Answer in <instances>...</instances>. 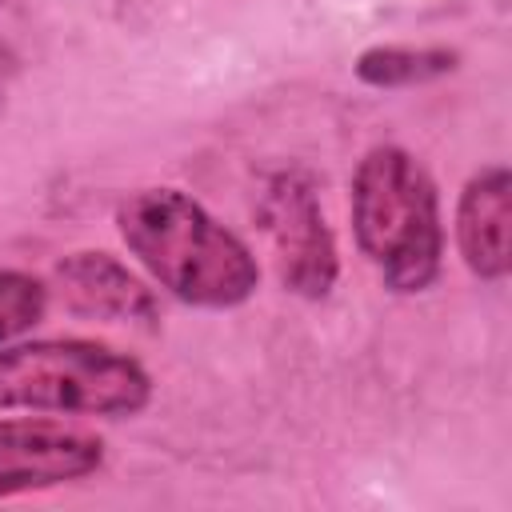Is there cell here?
I'll return each instance as SVG.
<instances>
[{"label": "cell", "instance_id": "cell-3", "mask_svg": "<svg viewBox=\"0 0 512 512\" xmlns=\"http://www.w3.org/2000/svg\"><path fill=\"white\" fill-rule=\"evenodd\" d=\"M152 400L144 364L100 340H32L0 352V412L136 416Z\"/></svg>", "mask_w": 512, "mask_h": 512}, {"label": "cell", "instance_id": "cell-9", "mask_svg": "<svg viewBox=\"0 0 512 512\" xmlns=\"http://www.w3.org/2000/svg\"><path fill=\"white\" fill-rule=\"evenodd\" d=\"M48 312V288L40 276L20 272V268H4L0 272V348L28 332L32 324H40Z\"/></svg>", "mask_w": 512, "mask_h": 512}, {"label": "cell", "instance_id": "cell-11", "mask_svg": "<svg viewBox=\"0 0 512 512\" xmlns=\"http://www.w3.org/2000/svg\"><path fill=\"white\" fill-rule=\"evenodd\" d=\"M0 4H4V0H0Z\"/></svg>", "mask_w": 512, "mask_h": 512}, {"label": "cell", "instance_id": "cell-7", "mask_svg": "<svg viewBox=\"0 0 512 512\" xmlns=\"http://www.w3.org/2000/svg\"><path fill=\"white\" fill-rule=\"evenodd\" d=\"M512 176L504 164L480 168L456 204V244L472 276L504 280L512 268Z\"/></svg>", "mask_w": 512, "mask_h": 512}, {"label": "cell", "instance_id": "cell-5", "mask_svg": "<svg viewBox=\"0 0 512 512\" xmlns=\"http://www.w3.org/2000/svg\"><path fill=\"white\" fill-rule=\"evenodd\" d=\"M100 464L104 440L96 432L36 416L0 420V500L84 480Z\"/></svg>", "mask_w": 512, "mask_h": 512}, {"label": "cell", "instance_id": "cell-2", "mask_svg": "<svg viewBox=\"0 0 512 512\" xmlns=\"http://www.w3.org/2000/svg\"><path fill=\"white\" fill-rule=\"evenodd\" d=\"M352 232L392 292H424L440 276V200L412 152L396 144L364 152L352 172Z\"/></svg>", "mask_w": 512, "mask_h": 512}, {"label": "cell", "instance_id": "cell-6", "mask_svg": "<svg viewBox=\"0 0 512 512\" xmlns=\"http://www.w3.org/2000/svg\"><path fill=\"white\" fill-rule=\"evenodd\" d=\"M52 280L60 288V304L80 320L152 328L160 316L152 288L136 272H128L112 252H72L56 264Z\"/></svg>", "mask_w": 512, "mask_h": 512}, {"label": "cell", "instance_id": "cell-10", "mask_svg": "<svg viewBox=\"0 0 512 512\" xmlns=\"http://www.w3.org/2000/svg\"><path fill=\"white\" fill-rule=\"evenodd\" d=\"M16 76V56H12V48L8 44H0V92L8 88V80Z\"/></svg>", "mask_w": 512, "mask_h": 512}, {"label": "cell", "instance_id": "cell-4", "mask_svg": "<svg viewBox=\"0 0 512 512\" xmlns=\"http://www.w3.org/2000/svg\"><path fill=\"white\" fill-rule=\"evenodd\" d=\"M260 220L272 240L276 272L284 288L304 300L328 296L340 276V252H336V236L328 228L312 176L296 168L276 172L264 188Z\"/></svg>", "mask_w": 512, "mask_h": 512}, {"label": "cell", "instance_id": "cell-1", "mask_svg": "<svg viewBox=\"0 0 512 512\" xmlns=\"http://www.w3.org/2000/svg\"><path fill=\"white\" fill-rule=\"evenodd\" d=\"M116 228L148 276L196 308H236L260 284L252 248L180 188H140L120 200Z\"/></svg>", "mask_w": 512, "mask_h": 512}, {"label": "cell", "instance_id": "cell-8", "mask_svg": "<svg viewBox=\"0 0 512 512\" xmlns=\"http://www.w3.org/2000/svg\"><path fill=\"white\" fill-rule=\"evenodd\" d=\"M460 56L452 48H404V44H376L356 56V76L372 88H412L452 72Z\"/></svg>", "mask_w": 512, "mask_h": 512}]
</instances>
